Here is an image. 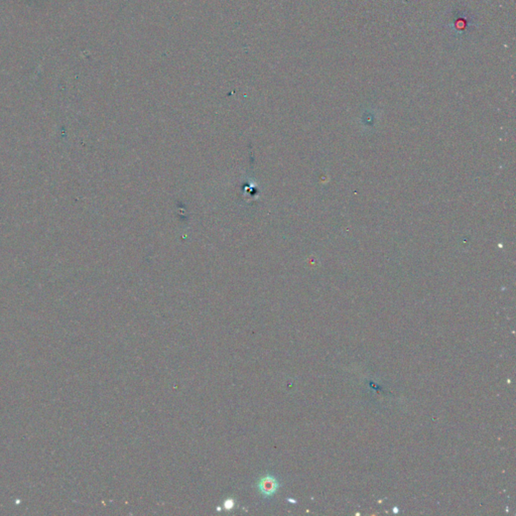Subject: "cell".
Returning <instances> with one entry per match:
<instances>
[{
    "label": "cell",
    "mask_w": 516,
    "mask_h": 516,
    "mask_svg": "<svg viewBox=\"0 0 516 516\" xmlns=\"http://www.w3.org/2000/svg\"><path fill=\"white\" fill-rule=\"evenodd\" d=\"M279 487L278 479L271 474L261 476L256 482V489L264 499H272Z\"/></svg>",
    "instance_id": "1"
},
{
    "label": "cell",
    "mask_w": 516,
    "mask_h": 516,
    "mask_svg": "<svg viewBox=\"0 0 516 516\" xmlns=\"http://www.w3.org/2000/svg\"><path fill=\"white\" fill-rule=\"evenodd\" d=\"M223 506H224V509H225V510H231V509H233V508H234V506H235V501H234L233 499L229 498V499L225 500V502H224Z\"/></svg>",
    "instance_id": "2"
}]
</instances>
